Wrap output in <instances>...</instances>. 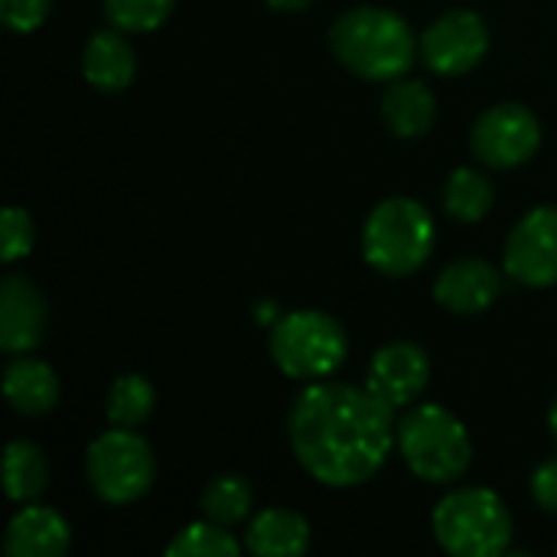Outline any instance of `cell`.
Returning a JSON list of instances; mask_svg holds the SVG:
<instances>
[{
  "instance_id": "cell-1",
  "label": "cell",
  "mask_w": 557,
  "mask_h": 557,
  "mask_svg": "<svg viewBox=\"0 0 557 557\" xmlns=\"http://www.w3.org/2000/svg\"><path fill=\"white\" fill-rule=\"evenodd\" d=\"M392 411L369 388L317 382L290 408V447L323 486H359L382 470L392 450Z\"/></svg>"
},
{
  "instance_id": "cell-2",
  "label": "cell",
  "mask_w": 557,
  "mask_h": 557,
  "mask_svg": "<svg viewBox=\"0 0 557 557\" xmlns=\"http://www.w3.org/2000/svg\"><path fill=\"white\" fill-rule=\"evenodd\" d=\"M330 46L336 59L369 82H392L414 65L418 36L392 10L356 7L343 13L330 29Z\"/></svg>"
},
{
  "instance_id": "cell-3",
  "label": "cell",
  "mask_w": 557,
  "mask_h": 557,
  "mask_svg": "<svg viewBox=\"0 0 557 557\" xmlns=\"http://www.w3.org/2000/svg\"><path fill=\"white\" fill-rule=\"evenodd\" d=\"M434 539L454 557H496L512 542V516L493 490H454L434 509Z\"/></svg>"
},
{
  "instance_id": "cell-4",
  "label": "cell",
  "mask_w": 557,
  "mask_h": 557,
  "mask_svg": "<svg viewBox=\"0 0 557 557\" xmlns=\"http://www.w3.org/2000/svg\"><path fill=\"white\" fill-rule=\"evenodd\" d=\"M434 248V219L431 212L408 199L392 196L372 209L362 232V251L366 261L388 274V277H408L414 274Z\"/></svg>"
},
{
  "instance_id": "cell-5",
  "label": "cell",
  "mask_w": 557,
  "mask_h": 557,
  "mask_svg": "<svg viewBox=\"0 0 557 557\" xmlns=\"http://www.w3.org/2000/svg\"><path fill=\"white\" fill-rule=\"evenodd\" d=\"M398 447L411 473L428 483H454L470 470L473 444L460 418L441 405H421L398 424Z\"/></svg>"
},
{
  "instance_id": "cell-6",
  "label": "cell",
  "mask_w": 557,
  "mask_h": 557,
  "mask_svg": "<svg viewBox=\"0 0 557 557\" xmlns=\"http://www.w3.org/2000/svg\"><path fill=\"white\" fill-rule=\"evenodd\" d=\"M343 326L320 310H294L281 317L271 330V359L274 366L300 382H317L333 375L346 359Z\"/></svg>"
},
{
  "instance_id": "cell-7",
  "label": "cell",
  "mask_w": 557,
  "mask_h": 557,
  "mask_svg": "<svg viewBox=\"0 0 557 557\" xmlns=\"http://www.w3.org/2000/svg\"><path fill=\"white\" fill-rule=\"evenodd\" d=\"M88 483L98 499L111 506H124L140 499L157 480V460L150 444L131 428H111L91 441L88 457Z\"/></svg>"
},
{
  "instance_id": "cell-8",
  "label": "cell",
  "mask_w": 557,
  "mask_h": 557,
  "mask_svg": "<svg viewBox=\"0 0 557 557\" xmlns=\"http://www.w3.org/2000/svg\"><path fill=\"white\" fill-rule=\"evenodd\" d=\"M473 153L493 170H512L535 157L542 144V124L525 104H493L483 111L470 134Z\"/></svg>"
},
{
  "instance_id": "cell-9",
  "label": "cell",
  "mask_w": 557,
  "mask_h": 557,
  "mask_svg": "<svg viewBox=\"0 0 557 557\" xmlns=\"http://www.w3.org/2000/svg\"><path fill=\"white\" fill-rule=\"evenodd\" d=\"M490 49V26L473 10H450L421 36V55L437 75H467Z\"/></svg>"
},
{
  "instance_id": "cell-10",
  "label": "cell",
  "mask_w": 557,
  "mask_h": 557,
  "mask_svg": "<svg viewBox=\"0 0 557 557\" xmlns=\"http://www.w3.org/2000/svg\"><path fill=\"white\" fill-rule=\"evenodd\" d=\"M503 268L525 287L557 284V206L532 209L509 235Z\"/></svg>"
},
{
  "instance_id": "cell-11",
  "label": "cell",
  "mask_w": 557,
  "mask_h": 557,
  "mask_svg": "<svg viewBox=\"0 0 557 557\" xmlns=\"http://www.w3.org/2000/svg\"><path fill=\"white\" fill-rule=\"evenodd\" d=\"M431 379V362L421 346L414 343H388L369 362L366 388L382 398L388 408L411 405Z\"/></svg>"
},
{
  "instance_id": "cell-12",
  "label": "cell",
  "mask_w": 557,
  "mask_h": 557,
  "mask_svg": "<svg viewBox=\"0 0 557 557\" xmlns=\"http://www.w3.org/2000/svg\"><path fill=\"white\" fill-rule=\"evenodd\" d=\"M46 336V300L20 274L0 284V349L10 356L29 352Z\"/></svg>"
},
{
  "instance_id": "cell-13",
  "label": "cell",
  "mask_w": 557,
  "mask_h": 557,
  "mask_svg": "<svg viewBox=\"0 0 557 557\" xmlns=\"http://www.w3.org/2000/svg\"><path fill=\"white\" fill-rule=\"evenodd\" d=\"M434 297L454 313H483L499 297V274L483 258H460L441 271Z\"/></svg>"
},
{
  "instance_id": "cell-14",
  "label": "cell",
  "mask_w": 557,
  "mask_h": 557,
  "mask_svg": "<svg viewBox=\"0 0 557 557\" xmlns=\"http://www.w3.org/2000/svg\"><path fill=\"white\" fill-rule=\"evenodd\" d=\"M69 525L55 509L26 506L10 519L3 548L10 557H62L69 552Z\"/></svg>"
},
{
  "instance_id": "cell-15",
  "label": "cell",
  "mask_w": 557,
  "mask_h": 557,
  "mask_svg": "<svg viewBox=\"0 0 557 557\" xmlns=\"http://www.w3.org/2000/svg\"><path fill=\"white\" fill-rule=\"evenodd\" d=\"M3 395L10 408L23 418H42L59 401V379L55 372L39 359H16L3 372Z\"/></svg>"
},
{
  "instance_id": "cell-16",
  "label": "cell",
  "mask_w": 557,
  "mask_h": 557,
  "mask_svg": "<svg viewBox=\"0 0 557 557\" xmlns=\"http://www.w3.org/2000/svg\"><path fill=\"white\" fill-rule=\"evenodd\" d=\"M82 72L101 91L127 88L134 72H137V59H134L131 42L114 29L91 33L85 42V52H82Z\"/></svg>"
},
{
  "instance_id": "cell-17",
  "label": "cell",
  "mask_w": 557,
  "mask_h": 557,
  "mask_svg": "<svg viewBox=\"0 0 557 557\" xmlns=\"http://www.w3.org/2000/svg\"><path fill=\"white\" fill-rule=\"evenodd\" d=\"M245 548L258 557H297L310 548V525L300 512L264 509L245 532Z\"/></svg>"
},
{
  "instance_id": "cell-18",
  "label": "cell",
  "mask_w": 557,
  "mask_h": 557,
  "mask_svg": "<svg viewBox=\"0 0 557 557\" xmlns=\"http://www.w3.org/2000/svg\"><path fill=\"white\" fill-rule=\"evenodd\" d=\"M382 117L398 137H421L437 121V98L424 82H392L382 95Z\"/></svg>"
},
{
  "instance_id": "cell-19",
  "label": "cell",
  "mask_w": 557,
  "mask_h": 557,
  "mask_svg": "<svg viewBox=\"0 0 557 557\" xmlns=\"http://www.w3.org/2000/svg\"><path fill=\"white\" fill-rule=\"evenodd\" d=\"M3 476H7L3 480L7 496L13 503H33L49 486V463L36 444L13 441L7 444V454H3Z\"/></svg>"
},
{
  "instance_id": "cell-20",
  "label": "cell",
  "mask_w": 557,
  "mask_h": 557,
  "mask_svg": "<svg viewBox=\"0 0 557 557\" xmlns=\"http://www.w3.org/2000/svg\"><path fill=\"white\" fill-rule=\"evenodd\" d=\"M493 183L473 170V166H460L447 176L444 186V209L457 219V222H480L486 219V212L493 209Z\"/></svg>"
},
{
  "instance_id": "cell-21",
  "label": "cell",
  "mask_w": 557,
  "mask_h": 557,
  "mask_svg": "<svg viewBox=\"0 0 557 557\" xmlns=\"http://www.w3.org/2000/svg\"><path fill=\"white\" fill-rule=\"evenodd\" d=\"M157 392L144 375H121L108 395V421L114 428H137L153 414Z\"/></svg>"
},
{
  "instance_id": "cell-22",
  "label": "cell",
  "mask_w": 557,
  "mask_h": 557,
  "mask_svg": "<svg viewBox=\"0 0 557 557\" xmlns=\"http://www.w3.org/2000/svg\"><path fill=\"white\" fill-rule=\"evenodd\" d=\"M251 512V486L242 476H219L202 490V516L215 525H235Z\"/></svg>"
},
{
  "instance_id": "cell-23",
  "label": "cell",
  "mask_w": 557,
  "mask_h": 557,
  "mask_svg": "<svg viewBox=\"0 0 557 557\" xmlns=\"http://www.w3.org/2000/svg\"><path fill=\"white\" fill-rule=\"evenodd\" d=\"M170 557H235L238 555V542L232 532H225V525L215 522H196L189 529H183L170 545Z\"/></svg>"
},
{
  "instance_id": "cell-24",
  "label": "cell",
  "mask_w": 557,
  "mask_h": 557,
  "mask_svg": "<svg viewBox=\"0 0 557 557\" xmlns=\"http://www.w3.org/2000/svg\"><path fill=\"white\" fill-rule=\"evenodd\" d=\"M176 0H104L108 20L124 33H150L173 13Z\"/></svg>"
},
{
  "instance_id": "cell-25",
  "label": "cell",
  "mask_w": 557,
  "mask_h": 557,
  "mask_svg": "<svg viewBox=\"0 0 557 557\" xmlns=\"http://www.w3.org/2000/svg\"><path fill=\"white\" fill-rule=\"evenodd\" d=\"M0 255L3 261H16L23 255H29L33 248V219L26 209L20 206H7L0 215Z\"/></svg>"
},
{
  "instance_id": "cell-26",
  "label": "cell",
  "mask_w": 557,
  "mask_h": 557,
  "mask_svg": "<svg viewBox=\"0 0 557 557\" xmlns=\"http://www.w3.org/2000/svg\"><path fill=\"white\" fill-rule=\"evenodd\" d=\"M52 0H0V16L16 33H33L49 16Z\"/></svg>"
},
{
  "instance_id": "cell-27",
  "label": "cell",
  "mask_w": 557,
  "mask_h": 557,
  "mask_svg": "<svg viewBox=\"0 0 557 557\" xmlns=\"http://www.w3.org/2000/svg\"><path fill=\"white\" fill-rule=\"evenodd\" d=\"M532 496L545 512H557V460H548L532 476Z\"/></svg>"
},
{
  "instance_id": "cell-28",
  "label": "cell",
  "mask_w": 557,
  "mask_h": 557,
  "mask_svg": "<svg viewBox=\"0 0 557 557\" xmlns=\"http://www.w3.org/2000/svg\"><path fill=\"white\" fill-rule=\"evenodd\" d=\"M274 10H304V7H310L313 0H268Z\"/></svg>"
},
{
  "instance_id": "cell-29",
  "label": "cell",
  "mask_w": 557,
  "mask_h": 557,
  "mask_svg": "<svg viewBox=\"0 0 557 557\" xmlns=\"http://www.w3.org/2000/svg\"><path fill=\"white\" fill-rule=\"evenodd\" d=\"M548 428H552V434H555V441H557V398H555V405H552V414H548Z\"/></svg>"
}]
</instances>
